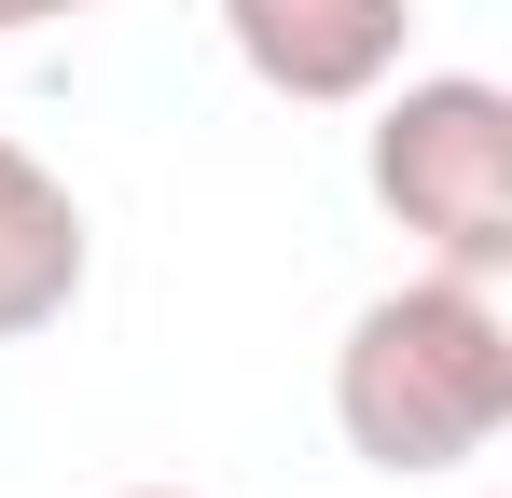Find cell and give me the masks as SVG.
I'll use <instances>...</instances> for the list:
<instances>
[{
	"label": "cell",
	"instance_id": "1",
	"mask_svg": "<svg viewBox=\"0 0 512 498\" xmlns=\"http://www.w3.org/2000/svg\"><path fill=\"white\" fill-rule=\"evenodd\" d=\"M333 429L360 471L429 485V471H471L512 429V305L499 277H402L374 291L333 346Z\"/></svg>",
	"mask_w": 512,
	"mask_h": 498
},
{
	"label": "cell",
	"instance_id": "5",
	"mask_svg": "<svg viewBox=\"0 0 512 498\" xmlns=\"http://www.w3.org/2000/svg\"><path fill=\"white\" fill-rule=\"evenodd\" d=\"M56 14H97V0H0V42L14 28H56Z\"/></svg>",
	"mask_w": 512,
	"mask_h": 498
},
{
	"label": "cell",
	"instance_id": "6",
	"mask_svg": "<svg viewBox=\"0 0 512 498\" xmlns=\"http://www.w3.org/2000/svg\"><path fill=\"white\" fill-rule=\"evenodd\" d=\"M125 498H180V485H125Z\"/></svg>",
	"mask_w": 512,
	"mask_h": 498
},
{
	"label": "cell",
	"instance_id": "4",
	"mask_svg": "<svg viewBox=\"0 0 512 498\" xmlns=\"http://www.w3.org/2000/svg\"><path fill=\"white\" fill-rule=\"evenodd\" d=\"M70 305H84V194L28 139H0V346L56 332Z\"/></svg>",
	"mask_w": 512,
	"mask_h": 498
},
{
	"label": "cell",
	"instance_id": "2",
	"mask_svg": "<svg viewBox=\"0 0 512 498\" xmlns=\"http://www.w3.org/2000/svg\"><path fill=\"white\" fill-rule=\"evenodd\" d=\"M360 180L443 277H512V97L485 70H388Z\"/></svg>",
	"mask_w": 512,
	"mask_h": 498
},
{
	"label": "cell",
	"instance_id": "3",
	"mask_svg": "<svg viewBox=\"0 0 512 498\" xmlns=\"http://www.w3.org/2000/svg\"><path fill=\"white\" fill-rule=\"evenodd\" d=\"M222 42L263 97L291 111H360L374 83L402 70L416 42V0H222Z\"/></svg>",
	"mask_w": 512,
	"mask_h": 498
}]
</instances>
